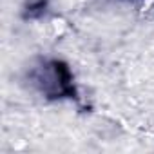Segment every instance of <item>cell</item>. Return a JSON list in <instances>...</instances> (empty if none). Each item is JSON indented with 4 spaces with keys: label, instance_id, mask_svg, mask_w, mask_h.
<instances>
[{
    "label": "cell",
    "instance_id": "2",
    "mask_svg": "<svg viewBox=\"0 0 154 154\" xmlns=\"http://www.w3.org/2000/svg\"><path fill=\"white\" fill-rule=\"evenodd\" d=\"M45 4H47V0H35V2H31V4L27 6L29 15H38V13H42V9L45 8Z\"/></svg>",
    "mask_w": 154,
    "mask_h": 154
},
{
    "label": "cell",
    "instance_id": "1",
    "mask_svg": "<svg viewBox=\"0 0 154 154\" xmlns=\"http://www.w3.org/2000/svg\"><path fill=\"white\" fill-rule=\"evenodd\" d=\"M53 69L56 72V78H58V84L62 87V93L67 94V96H72L74 94V89H72V78H71V72H69V67L63 63V62H54L53 63Z\"/></svg>",
    "mask_w": 154,
    "mask_h": 154
}]
</instances>
